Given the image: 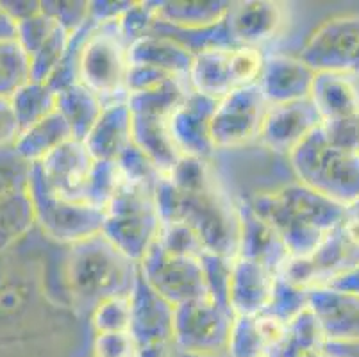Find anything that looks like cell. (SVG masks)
<instances>
[{"label": "cell", "mask_w": 359, "mask_h": 357, "mask_svg": "<svg viewBox=\"0 0 359 357\" xmlns=\"http://www.w3.org/2000/svg\"><path fill=\"white\" fill-rule=\"evenodd\" d=\"M247 201L279 234L292 260L311 255L344 220L347 209L295 179Z\"/></svg>", "instance_id": "6da1fadb"}, {"label": "cell", "mask_w": 359, "mask_h": 357, "mask_svg": "<svg viewBox=\"0 0 359 357\" xmlns=\"http://www.w3.org/2000/svg\"><path fill=\"white\" fill-rule=\"evenodd\" d=\"M154 195L163 224L184 222L201 238L205 252L236 257L240 250L238 202L222 188L217 177L202 188L182 191L165 175Z\"/></svg>", "instance_id": "7a4b0ae2"}, {"label": "cell", "mask_w": 359, "mask_h": 357, "mask_svg": "<svg viewBox=\"0 0 359 357\" xmlns=\"http://www.w3.org/2000/svg\"><path fill=\"white\" fill-rule=\"evenodd\" d=\"M140 264L127 257L106 236H91L70 247L68 283L75 307L91 314L100 302L115 297H130Z\"/></svg>", "instance_id": "3957f363"}, {"label": "cell", "mask_w": 359, "mask_h": 357, "mask_svg": "<svg viewBox=\"0 0 359 357\" xmlns=\"http://www.w3.org/2000/svg\"><path fill=\"white\" fill-rule=\"evenodd\" d=\"M295 181L348 208L359 201V154L338 149L316 129L288 156Z\"/></svg>", "instance_id": "277c9868"}, {"label": "cell", "mask_w": 359, "mask_h": 357, "mask_svg": "<svg viewBox=\"0 0 359 357\" xmlns=\"http://www.w3.org/2000/svg\"><path fill=\"white\" fill-rule=\"evenodd\" d=\"M188 91V81H172L158 90L127 97L133 118V142L156 163L163 175H168L181 157L172 140L170 120Z\"/></svg>", "instance_id": "5b68a950"}, {"label": "cell", "mask_w": 359, "mask_h": 357, "mask_svg": "<svg viewBox=\"0 0 359 357\" xmlns=\"http://www.w3.org/2000/svg\"><path fill=\"white\" fill-rule=\"evenodd\" d=\"M161 225L154 189L143 186L123 182L104 209L102 234L136 263L158 241Z\"/></svg>", "instance_id": "8992f818"}, {"label": "cell", "mask_w": 359, "mask_h": 357, "mask_svg": "<svg viewBox=\"0 0 359 357\" xmlns=\"http://www.w3.org/2000/svg\"><path fill=\"white\" fill-rule=\"evenodd\" d=\"M130 68L129 43L118 22L93 27L79 58V83L102 98L104 106L127 100V75Z\"/></svg>", "instance_id": "52a82bcc"}, {"label": "cell", "mask_w": 359, "mask_h": 357, "mask_svg": "<svg viewBox=\"0 0 359 357\" xmlns=\"http://www.w3.org/2000/svg\"><path fill=\"white\" fill-rule=\"evenodd\" d=\"M234 318L231 309L210 297L181 304L175 307L174 316V350L197 356H227Z\"/></svg>", "instance_id": "ba28073f"}, {"label": "cell", "mask_w": 359, "mask_h": 357, "mask_svg": "<svg viewBox=\"0 0 359 357\" xmlns=\"http://www.w3.org/2000/svg\"><path fill=\"white\" fill-rule=\"evenodd\" d=\"M138 264L145 283L172 306L177 307L210 297L201 260L172 254L159 240L149 248Z\"/></svg>", "instance_id": "9c48e42d"}, {"label": "cell", "mask_w": 359, "mask_h": 357, "mask_svg": "<svg viewBox=\"0 0 359 357\" xmlns=\"http://www.w3.org/2000/svg\"><path fill=\"white\" fill-rule=\"evenodd\" d=\"M31 196L36 218L54 240L72 247L102 232L104 209L54 195L41 184L34 172L31 175Z\"/></svg>", "instance_id": "30bf717a"}, {"label": "cell", "mask_w": 359, "mask_h": 357, "mask_svg": "<svg viewBox=\"0 0 359 357\" xmlns=\"http://www.w3.org/2000/svg\"><path fill=\"white\" fill-rule=\"evenodd\" d=\"M269 104L259 86L238 88L218 100L211 120V140L218 150H238L257 143Z\"/></svg>", "instance_id": "8fae6325"}, {"label": "cell", "mask_w": 359, "mask_h": 357, "mask_svg": "<svg viewBox=\"0 0 359 357\" xmlns=\"http://www.w3.org/2000/svg\"><path fill=\"white\" fill-rule=\"evenodd\" d=\"M359 55V15L325 20L306 39L299 58L316 74H352Z\"/></svg>", "instance_id": "7c38bea8"}, {"label": "cell", "mask_w": 359, "mask_h": 357, "mask_svg": "<svg viewBox=\"0 0 359 357\" xmlns=\"http://www.w3.org/2000/svg\"><path fill=\"white\" fill-rule=\"evenodd\" d=\"M93 163L95 159L84 142L70 140L45 157L43 161L32 165V172L54 195L84 202V191Z\"/></svg>", "instance_id": "4fadbf2b"}, {"label": "cell", "mask_w": 359, "mask_h": 357, "mask_svg": "<svg viewBox=\"0 0 359 357\" xmlns=\"http://www.w3.org/2000/svg\"><path fill=\"white\" fill-rule=\"evenodd\" d=\"M320 126L322 116L311 98L269 106L261 123L257 143L270 152L290 156Z\"/></svg>", "instance_id": "5bb4252c"}, {"label": "cell", "mask_w": 359, "mask_h": 357, "mask_svg": "<svg viewBox=\"0 0 359 357\" xmlns=\"http://www.w3.org/2000/svg\"><path fill=\"white\" fill-rule=\"evenodd\" d=\"M218 100L190 90L175 107L170 120V133L181 156L211 161L217 149L211 140V120Z\"/></svg>", "instance_id": "9a60e30c"}, {"label": "cell", "mask_w": 359, "mask_h": 357, "mask_svg": "<svg viewBox=\"0 0 359 357\" xmlns=\"http://www.w3.org/2000/svg\"><path fill=\"white\" fill-rule=\"evenodd\" d=\"M288 9L283 2L273 0H240L233 2L225 27L233 45L256 47L269 43L283 31Z\"/></svg>", "instance_id": "2e32d148"}, {"label": "cell", "mask_w": 359, "mask_h": 357, "mask_svg": "<svg viewBox=\"0 0 359 357\" xmlns=\"http://www.w3.org/2000/svg\"><path fill=\"white\" fill-rule=\"evenodd\" d=\"M315 79L316 72L299 55L276 54L264 59L257 86L269 106H279L311 98Z\"/></svg>", "instance_id": "e0dca14e"}, {"label": "cell", "mask_w": 359, "mask_h": 357, "mask_svg": "<svg viewBox=\"0 0 359 357\" xmlns=\"http://www.w3.org/2000/svg\"><path fill=\"white\" fill-rule=\"evenodd\" d=\"M175 306L156 293L142 274L130 293V336L136 346L152 343H172L174 338Z\"/></svg>", "instance_id": "ac0fdd59"}, {"label": "cell", "mask_w": 359, "mask_h": 357, "mask_svg": "<svg viewBox=\"0 0 359 357\" xmlns=\"http://www.w3.org/2000/svg\"><path fill=\"white\" fill-rule=\"evenodd\" d=\"M276 277L259 261L236 255L233 261L227 302L234 316H256L269 309Z\"/></svg>", "instance_id": "d6986e66"}, {"label": "cell", "mask_w": 359, "mask_h": 357, "mask_svg": "<svg viewBox=\"0 0 359 357\" xmlns=\"http://www.w3.org/2000/svg\"><path fill=\"white\" fill-rule=\"evenodd\" d=\"M238 216H240L238 255L259 261L276 275L283 274L292 257L272 225L254 211L249 201H238Z\"/></svg>", "instance_id": "ffe728a7"}, {"label": "cell", "mask_w": 359, "mask_h": 357, "mask_svg": "<svg viewBox=\"0 0 359 357\" xmlns=\"http://www.w3.org/2000/svg\"><path fill=\"white\" fill-rule=\"evenodd\" d=\"M309 307L327 342H359V297L331 288L309 290Z\"/></svg>", "instance_id": "44dd1931"}, {"label": "cell", "mask_w": 359, "mask_h": 357, "mask_svg": "<svg viewBox=\"0 0 359 357\" xmlns=\"http://www.w3.org/2000/svg\"><path fill=\"white\" fill-rule=\"evenodd\" d=\"M133 118L127 100L104 106L84 145L95 161H116L133 145Z\"/></svg>", "instance_id": "7402d4cb"}, {"label": "cell", "mask_w": 359, "mask_h": 357, "mask_svg": "<svg viewBox=\"0 0 359 357\" xmlns=\"http://www.w3.org/2000/svg\"><path fill=\"white\" fill-rule=\"evenodd\" d=\"M229 0H161L156 2L158 24L184 32H201L225 22Z\"/></svg>", "instance_id": "603a6c76"}, {"label": "cell", "mask_w": 359, "mask_h": 357, "mask_svg": "<svg viewBox=\"0 0 359 357\" xmlns=\"http://www.w3.org/2000/svg\"><path fill=\"white\" fill-rule=\"evenodd\" d=\"M130 63L150 65L188 81L195 54L172 36L152 31L129 47Z\"/></svg>", "instance_id": "cb8c5ba5"}, {"label": "cell", "mask_w": 359, "mask_h": 357, "mask_svg": "<svg viewBox=\"0 0 359 357\" xmlns=\"http://www.w3.org/2000/svg\"><path fill=\"white\" fill-rule=\"evenodd\" d=\"M233 47H210L197 52L188 75L190 90L215 100H222L231 91L238 90L231 67Z\"/></svg>", "instance_id": "d4e9b609"}, {"label": "cell", "mask_w": 359, "mask_h": 357, "mask_svg": "<svg viewBox=\"0 0 359 357\" xmlns=\"http://www.w3.org/2000/svg\"><path fill=\"white\" fill-rule=\"evenodd\" d=\"M311 100L322 122L359 114V86L348 74H316Z\"/></svg>", "instance_id": "484cf974"}, {"label": "cell", "mask_w": 359, "mask_h": 357, "mask_svg": "<svg viewBox=\"0 0 359 357\" xmlns=\"http://www.w3.org/2000/svg\"><path fill=\"white\" fill-rule=\"evenodd\" d=\"M104 111L102 98L84 86L75 83L57 91V113L70 127L74 140L84 142Z\"/></svg>", "instance_id": "4316f807"}, {"label": "cell", "mask_w": 359, "mask_h": 357, "mask_svg": "<svg viewBox=\"0 0 359 357\" xmlns=\"http://www.w3.org/2000/svg\"><path fill=\"white\" fill-rule=\"evenodd\" d=\"M70 140H74L70 127L65 122V118L55 111L50 116L22 130L16 140V152L31 165H38Z\"/></svg>", "instance_id": "83f0119b"}, {"label": "cell", "mask_w": 359, "mask_h": 357, "mask_svg": "<svg viewBox=\"0 0 359 357\" xmlns=\"http://www.w3.org/2000/svg\"><path fill=\"white\" fill-rule=\"evenodd\" d=\"M11 106L20 129L25 130L57 111V93L47 83L29 81L16 91Z\"/></svg>", "instance_id": "f1b7e54d"}, {"label": "cell", "mask_w": 359, "mask_h": 357, "mask_svg": "<svg viewBox=\"0 0 359 357\" xmlns=\"http://www.w3.org/2000/svg\"><path fill=\"white\" fill-rule=\"evenodd\" d=\"M273 353L256 316H236L231 330L229 357H263Z\"/></svg>", "instance_id": "f546056e"}, {"label": "cell", "mask_w": 359, "mask_h": 357, "mask_svg": "<svg viewBox=\"0 0 359 357\" xmlns=\"http://www.w3.org/2000/svg\"><path fill=\"white\" fill-rule=\"evenodd\" d=\"M122 184L123 177L116 161H95L84 191V202L99 209H106Z\"/></svg>", "instance_id": "4dcf8cb0"}, {"label": "cell", "mask_w": 359, "mask_h": 357, "mask_svg": "<svg viewBox=\"0 0 359 357\" xmlns=\"http://www.w3.org/2000/svg\"><path fill=\"white\" fill-rule=\"evenodd\" d=\"M309 307V290L299 284L292 283L285 275H277L273 284L272 300L269 304L266 313L276 314L277 318L285 320L286 323L293 322L300 313Z\"/></svg>", "instance_id": "1f68e13d"}, {"label": "cell", "mask_w": 359, "mask_h": 357, "mask_svg": "<svg viewBox=\"0 0 359 357\" xmlns=\"http://www.w3.org/2000/svg\"><path fill=\"white\" fill-rule=\"evenodd\" d=\"M116 165L122 173L123 182L127 184L156 189L159 181L165 177L161 170L156 166V163L135 143L116 159Z\"/></svg>", "instance_id": "d6a6232c"}, {"label": "cell", "mask_w": 359, "mask_h": 357, "mask_svg": "<svg viewBox=\"0 0 359 357\" xmlns=\"http://www.w3.org/2000/svg\"><path fill=\"white\" fill-rule=\"evenodd\" d=\"M91 325L95 334L129 332L130 330V297H115L100 302L93 309Z\"/></svg>", "instance_id": "836d02e7"}, {"label": "cell", "mask_w": 359, "mask_h": 357, "mask_svg": "<svg viewBox=\"0 0 359 357\" xmlns=\"http://www.w3.org/2000/svg\"><path fill=\"white\" fill-rule=\"evenodd\" d=\"M233 257L211 254V252H205L201 257V263L205 275V284H208V293H210V297L215 302L227 307V309H229L227 293H229V279L231 270H233Z\"/></svg>", "instance_id": "e575fe53"}, {"label": "cell", "mask_w": 359, "mask_h": 357, "mask_svg": "<svg viewBox=\"0 0 359 357\" xmlns=\"http://www.w3.org/2000/svg\"><path fill=\"white\" fill-rule=\"evenodd\" d=\"M158 240L172 254L186 255V257H197V260H201L202 255L205 254V248L202 245L201 238L184 222L163 224Z\"/></svg>", "instance_id": "d590c367"}, {"label": "cell", "mask_w": 359, "mask_h": 357, "mask_svg": "<svg viewBox=\"0 0 359 357\" xmlns=\"http://www.w3.org/2000/svg\"><path fill=\"white\" fill-rule=\"evenodd\" d=\"M158 24L156 2H133L118 20V27L129 47L143 36L150 34Z\"/></svg>", "instance_id": "8d00e7d4"}, {"label": "cell", "mask_w": 359, "mask_h": 357, "mask_svg": "<svg viewBox=\"0 0 359 357\" xmlns=\"http://www.w3.org/2000/svg\"><path fill=\"white\" fill-rule=\"evenodd\" d=\"M264 55L261 48L241 47L234 45L231 48V67H233V77L236 88H245L257 84L261 70L264 67Z\"/></svg>", "instance_id": "74e56055"}, {"label": "cell", "mask_w": 359, "mask_h": 357, "mask_svg": "<svg viewBox=\"0 0 359 357\" xmlns=\"http://www.w3.org/2000/svg\"><path fill=\"white\" fill-rule=\"evenodd\" d=\"M91 2L88 0H67V2H41L45 15L50 16L55 24L63 27L68 34H74L90 22Z\"/></svg>", "instance_id": "f35d334b"}, {"label": "cell", "mask_w": 359, "mask_h": 357, "mask_svg": "<svg viewBox=\"0 0 359 357\" xmlns=\"http://www.w3.org/2000/svg\"><path fill=\"white\" fill-rule=\"evenodd\" d=\"M172 81H182V79L174 77L165 70H159L150 65L130 63L129 75H127V93H143V91H152Z\"/></svg>", "instance_id": "ab89813d"}, {"label": "cell", "mask_w": 359, "mask_h": 357, "mask_svg": "<svg viewBox=\"0 0 359 357\" xmlns=\"http://www.w3.org/2000/svg\"><path fill=\"white\" fill-rule=\"evenodd\" d=\"M325 140L331 145L344 150L358 152L359 145V114L351 118H339V120H327L320 126Z\"/></svg>", "instance_id": "60d3db41"}, {"label": "cell", "mask_w": 359, "mask_h": 357, "mask_svg": "<svg viewBox=\"0 0 359 357\" xmlns=\"http://www.w3.org/2000/svg\"><path fill=\"white\" fill-rule=\"evenodd\" d=\"M136 350L130 332H100L93 339V357H135Z\"/></svg>", "instance_id": "b9f144b4"}, {"label": "cell", "mask_w": 359, "mask_h": 357, "mask_svg": "<svg viewBox=\"0 0 359 357\" xmlns=\"http://www.w3.org/2000/svg\"><path fill=\"white\" fill-rule=\"evenodd\" d=\"M133 2H115V0H97L91 2L90 18L93 24H109V22H118L123 16V13L130 8Z\"/></svg>", "instance_id": "7bdbcfd3"}, {"label": "cell", "mask_w": 359, "mask_h": 357, "mask_svg": "<svg viewBox=\"0 0 359 357\" xmlns=\"http://www.w3.org/2000/svg\"><path fill=\"white\" fill-rule=\"evenodd\" d=\"M324 288H331V290L344 291V293H352L359 297V267L338 275L332 281H329L327 284H324Z\"/></svg>", "instance_id": "ee69618b"}, {"label": "cell", "mask_w": 359, "mask_h": 357, "mask_svg": "<svg viewBox=\"0 0 359 357\" xmlns=\"http://www.w3.org/2000/svg\"><path fill=\"white\" fill-rule=\"evenodd\" d=\"M325 357H359V342H325Z\"/></svg>", "instance_id": "f6af8a7d"}, {"label": "cell", "mask_w": 359, "mask_h": 357, "mask_svg": "<svg viewBox=\"0 0 359 357\" xmlns=\"http://www.w3.org/2000/svg\"><path fill=\"white\" fill-rule=\"evenodd\" d=\"M172 343H152V345L138 346L135 357H174Z\"/></svg>", "instance_id": "bcb514c9"}, {"label": "cell", "mask_w": 359, "mask_h": 357, "mask_svg": "<svg viewBox=\"0 0 359 357\" xmlns=\"http://www.w3.org/2000/svg\"><path fill=\"white\" fill-rule=\"evenodd\" d=\"M177 357H229V356H197V353H181V352H175Z\"/></svg>", "instance_id": "7dc6e473"}, {"label": "cell", "mask_w": 359, "mask_h": 357, "mask_svg": "<svg viewBox=\"0 0 359 357\" xmlns=\"http://www.w3.org/2000/svg\"><path fill=\"white\" fill-rule=\"evenodd\" d=\"M352 77L354 79H359V55H358V59H355V65H354V68H352Z\"/></svg>", "instance_id": "c3c4849f"}, {"label": "cell", "mask_w": 359, "mask_h": 357, "mask_svg": "<svg viewBox=\"0 0 359 357\" xmlns=\"http://www.w3.org/2000/svg\"><path fill=\"white\" fill-rule=\"evenodd\" d=\"M263 357H279L277 353H269V356H263Z\"/></svg>", "instance_id": "681fc988"}, {"label": "cell", "mask_w": 359, "mask_h": 357, "mask_svg": "<svg viewBox=\"0 0 359 357\" xmlns=\"http://www.w3.org/2000/svg\"><path fill=\"white\" fill-rule=\"evenodd\" d=\"M358 154H359V145H358Z\"/></svg>", "instance_id": "f907efd6"}]
</instances>
